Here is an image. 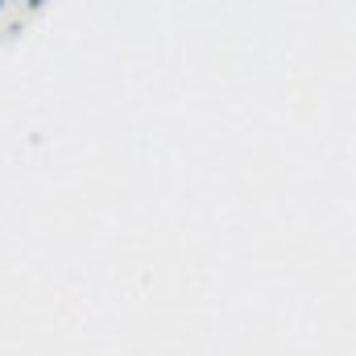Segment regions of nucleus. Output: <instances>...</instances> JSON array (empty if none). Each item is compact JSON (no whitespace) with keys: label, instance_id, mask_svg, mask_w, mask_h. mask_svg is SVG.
I'll return each mask as SVG.
<instances>
[{"label":"nucleus","instance_id":"nucleus-1","mask_svg":"<svg viewBox=\"0 0 356 356\" xmlns=\"http://www.w3.org/2000/svg\"><path fill=\"white\" fill-rule=\"evenodd\" d=\"M0 13H4V0H0Z\"/></svg>","mask_w":356,"mask_h":356}]
</instances>
